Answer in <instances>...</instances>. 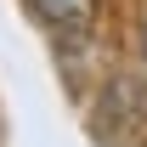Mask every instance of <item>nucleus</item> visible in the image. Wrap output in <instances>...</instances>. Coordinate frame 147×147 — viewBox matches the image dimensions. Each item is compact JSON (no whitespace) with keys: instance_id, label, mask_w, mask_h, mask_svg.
Returning <instances> with one entry per match:
<instances>
[{"instance_id":"f03ea898","label":"nucleus","mask_w":147,"mask_h":147,"mask_svg":"<svg viewBox=\"0 0 147 147\" xmlns=\"http://www.w3.org/2000/svg\"><path fill=\"white\" fill-rule=\"evenodd\" d=\"M142 51H147V23H142Z\"/></svg>"},{"instance_id":"f257e3e1","label":"nucleus","mask_w":147,"mask_h":147,"mask_svg":"<svg viewBox=\"0 0 147 147\" xmlns=\"http://www.w3.org/2000/svg\"><path fill=\"white\" fill-rule=\"evenodd\" d=\"M40 23H51L57 34H85L96 23V0H28Z\"/></svg>"}]
</instances>
